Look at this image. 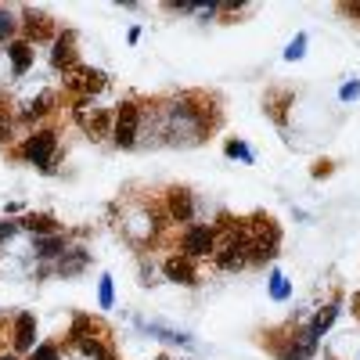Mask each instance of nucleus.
<instances>
[{
    "label": "nucleus",
    "mask_w": 360,
    "mask_h": 360,
    "mask_svg": "<svg viewBox=\"0 0 360 360\" xmlns=\"http://www.w3.org/2000/svg\"><path fill=\"white\" fill-rule=\"evenodd\" d=\"M69 83L79 90V94H98V90L105 86V76H101V72H94V69H76Z\"/></svg>",
    "instance_id": "423d86ee"
},
{
    "label": "nucleus",
    "mask_w": 360,
    "mask_h": 360,
    "mask_svg": "<svg viewBox=\"0 0 360 360\" xmlns=\"http://www.w3.org/2000/svg\"><path fill=\"white\" fill-rule=\"evenodd\" d=\"M11 33H15V18L8 8H0V40H8Z\"/></svg>",
    "instance_id": "2eb2a0df"
},
{
    "label": "nucleus",
    "mask_w": 360,
    "mask_h": 360,
    "mask_svg": "<svg viewBox=\"0 0 360 360\" xmlns=\"http://www.w3.org/2000/svg\"><path fill=\"white\" fill-rule=\"evenodd\" d=\"M29 360H58V349L54 346H40V349H33V356Z\"/></svg>",
    "instance_id": "aec40b11"
},
{
    "label": "nucleus",
    "mask_w": 360,
    "mask_h": 360,
    "mask_svg": "<svg viewBox=\"0 0 360 360\" xmlns=\"http://www.w3.org/2000/svg\"><path fill=\"white\" fill-rule=\"evenodd\" d=\"M0 360H11V356H0Z\"/></svg>",
    "instance_id": "a878e982"
},
{
    "label": "nucleus",
    "mask_w": 360,
    "mask_h": 360,
    "mask_svg": "<svg viewBox=\"0 0 360 360\" xmlns=\"http://www.w3.org/2000/svg\"><path fill=\"white\" fill-rule=\"evenodd\" d=\"M37 252L40 256H58V252H65V242L62 238H37Z\"/></svg>",
    "instance_id": "ddd939ff"
},
{
    "label": "nucleus",
    "mask_w": 360,
    "mask_h": 360,
    "mask_svg": "<svg viewBox=\"0 0 360 360\" xmlns=\"http://www.w3.org/2000/svg\"><path fill=\"white\" fill-rule=\"evenodd\" d=\"M54 134L51 130H40V134H33L25 144H22V155L33 162V166H44L47 169V162H51V155H54Z\"/></svg>",
    "instance_id": "f257e3e1"
},
{
    "label": "nucleus",
    "mask_w": 360,
    "mask_h": 360,
    "mask_svg": "<svg viewBox=\"0 0 360 360\" xmlns=\"http://www.w3.org/2000/svg\"><path fill=\"white\" fill-rule=\"evenodd\" d=\"M245 252H252V249H249V238L231 234V238H227V245H224L220 256H217V263H220L224 270H234V266H242V263H245Z\"/></svg>",
    "instance_id": "20e7f679"
},
{
    "label": "nucleus",
    "mask_w": 360,
    "mask_h": 360,
    "mask_svg": "<svg viewBox=\"0 0 360 360\" xmlns=\"http://www.w3.org/2000/svg\"><path fill=\"white\" fill-rule=\"evenodd\" d=\"M25 227H29V231H51L54 224H51V217H29Z\"/></svg>",
    "instance_id": "a211bd4d"
},
{
    "label": "nucleus",
    "mask_w": 360,
    "mask_h": 360,
    "mask_svg": "<svg viewBox=\"0 0 360 360\" xmlns=\"http://www.w3.org/2000/svg\"><path fill=\"white\" fill-rule=\"evenodd\" d=\"M11 134V119H8V108H0V141Z\"/></svg>",
    "instance_id": "5701e85b"
},
{
    "label": "nucleus",
    "mask_w": 360,
    "mask_h": 360,
    "mask_svg": "<svg viewBox=\"0 0 360 360\" xmlns=\"http://www.w3.org/2000/svg\"><path fill=\"white\" fill-rule=\"evenodd\" d=\"M47 105H51V94H40L33 105H29V115H40V112H47Z\"/></svg>",
    "instance_id": "412c9836"
},
{
    "label": "nucleus",
    "mask_w": 360,
    "mask_h": 360,
    "mask_svg": "<svg viewBox=\"0 0 360 360\" xmlns=\"http://www.w3.org/2000/svg\"><path fill=\"white\" fill-rule=\"evenodd\" d=\"M353 98H360V83H346L342 86V101H353Z\"/></svg>",
    "instance_id": "b1692460"
},
{
    "label": "nucleus",
    "mask_w": 360,
    "mask_h": 360,
    "mask_svg": "<svg viewBox=\"0 0 360 360\" xmlns=\"http://www.w3.org/2000/svg\"><path fill=\"white\" fill-rule=\"evenodd\" d=\"M33 339H37V321L33 314H22L15 324V349H33Z\"/></svg>",
    "instance_id": "0eeeda50"
},
{
    "label": "nucleus",
    "mask_w": 360,
    "mask_h": 360,
    "mask_svg": "<svg viewBox=\"0 0 360 360\" xmlns=\"http://www.w3.org/2000/svg\"><path fill=\"white\" fill-rule=\"evenodd\" d=\"M29 37H47V18H33V15H29Z\"/></svg>",
    "instance_id": "f3484780"
},
{
    "label": "nucleus",
    "mask_w": 360,
    "mask_h": 360,
    "mask_svg": "<svg viewBox=\"0 0 360 360\" xmlns=\"http://www.w3.org/2000/svg\"><path fill=\"white\" fill-rule=\"evenodd\" d=\"M101 307H112V278H101Z\"/></svg>",
    "instance_id": "4be33fe9"
},
{
    "label": "nucleus",
    "mask_w": 360,
    "mask_h": 360,
    "mask_svg": "<svg viewBox=\"0 0 360 360\" xmlns=\"http://www.w3.org/2000/svg\"><path fill=\"white\" fill-rule=\"evenodd\" d=\"M353 307H356V314H360V292L353 295Z\"/></svg>",
    "instance_id": "393cba45"
},
{
    "label": "nucleus",
    "mask_w": 360,
    "mask_h": 360,
    "mask_svg": "<svg viewBox=\"0 0 360 360\" xmlns=\"http://www.w3.org/2000/svg\"><path fill=\"white\" fill-rule=\"evenodd\" d=\"M213 249H217L213 227H188V231H184V252H188V256H209Z\"/></svg>",
    "instance_id": "7ed1b4c3"
},
{
    "label": "nucleus",
    "mask_w": 360,
    "mask_h": 360,
    "mask_svg": "<svg viewBox=\"0 0 360 360\" xmlns=\"http://www.w3.org/2000/svg\"><path fill=\"white\" fill-rule=\"evenodd\" d=\"M335 314H339V307H324V310L314 317V324H310V335H314V339H321V335L328 332V328H332Z\"/></svg>",
    "instance_id": "9b49d317"
},
{
    "label": "nucleus",
    "mask_w": 360,
    "mask_h": 360,
    "mask_svg": "<svg viewBox=\"0 0 360 360\" xmlns=\"http://www.w3.org/2000/svg\"><path fill=\"white\" fill-rule=\"evenodd\" d=\"M8 54H11V65H15V72H18V76H22L29 65H33V47H29L25 40L8 44Z\"/></svg>",
    "instance_id": "9d476101"
},
{
    "label": "nucleus",
    "mask_w": 360,
    "mask_h": 360,
    "mask_svg": "<svg viewBox=\"0 0 360 360\" xmlns=\"http://www.w3.org/2000/svg\"><path fill=\"white\" fill-rule=\"evenodd\" d=\"M303 47H307V37H295L285 51V58H303Z\"/></svg>",
    "instance_id": "6ab92c4d"
},
{
    "label": "nucleus",
    "mask_w": 360,
    "mask_h": 360,
    "mask_svg": "<svg viewBox=\"0 0 360 360\" xmlns=\"http://www.w3.org/2000/svg\"><path fill=\"white\" fill-rule=\"evenodd\" d=\"M227 155H231V159H245V162H252V152H249L245 144H238V141L227 144Z\"/></svg>",
    "instance_id": "dca6fc26"
},
{
    "label": "nucleus",
    "mask_w": 360,
    "mask_h": 360,
    "mask_svg": "<svg viewBox=\"0 0 360 360\" xmlns=\"http://www.w3.org/2000/svg\"><path fill=\"white\" fill-rule=\"evenodd\" d=\"M72 62V37H58L54 44V65H65Z\"/></svg>",
    "instance_id": "f8f14e48"
},
{
    "label": "nucleus",
    "mask_w": 360,
    "mask_h": 360,
    "mask_svg": "<svg viewBox=\"0 0 360 360\" xmlns=\"http://www.w3.org/2000/svg\"><path fill=\"white\" fill-rule=\"evenodd\" d=\"M166 278L176 281V285H195V266L188 259L173 256V259H166Z\"/></svg>",
    "instance_id": "6e6552de"
},
{
    "label": "nucleus",
    "mask_w": 360,
    "mask_h": 360,
    "mask_svg": "<svg viewBox=\"0 0 360 360\" xmlns=\"http://www.w3.org/2000/svg\"><path fill=\"white\" fill-rule=\"evenodd\" d=\"M76 119H79V127H83L86 134H94V137H101L105 127H108V115H105L101 108H90V105H79V108H76Z\"/></svg>",
    "instance_id": "39448f33"
},
{
    "label": "nucleus",
    "mask_w": 360,
    "mask_h": 360,
    "mask_svg": "<svg viewBox=\"0 0 360 360\" xmlns=\"http://www.w3.org/2000/svg\"><path fill=\"white\" fill-rule=\"evenodd\" d=\"M137 123H141V112L137 105H123L115 115V144L119 148H130L137 141Z\"/></svg>",
    "instance_id": "f03ea898"
},
{
    "label": "nucleus",
    "mask_w": 360,
    "mask_h": 360,
    "mask_svg": "<svg viewBox=\"0 0 360 360\" xmlns=\"http://www.w3.org/2000/svg\"><path fill=\"white\" fill-rule=\"evenodd\" d=\"M195 213V205H191V195L188 191H169V217L180 220V224H188Z\"/></svg>",
    "instance_id": "1a4fd4ad"
},
{
    "label": "nucleus",
    "mask_w": 360,
    "mask_h": 360,
    "mask_svg": "<svg viewBox=\"0 0 360 360\" xmlns=\"http://www.w3.org/2000/svg\"><path fill=\"white\" fill-rule=\"evenodd\" d=\"M270 295H274V299H288V281H285V274L270 278Z\"/></svg>",
    "instance_id": "4468645a"
}]
</instances>
